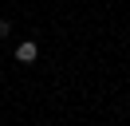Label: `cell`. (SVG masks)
<instances>
[{
  "label": "cell",
  "instance_id": "1",
  "mask_svg": "<svg viewBox=\"0 0 130 126\" xmlns=\"http://www.w3.org/2000/svg\"><path fill=\"white\" fill-rule=\"evenodd\" d=\"M16 59L20 63H36L40 59V43H36V39H24V43L16 47Z\"/></svg>",
  "mask_w": 130,
  "mask_h": 126
},
{
  "label": "cell",
  "instance_id": "2",
  "mask_svg": "<svg viewBox=\"0 0 130 126\" xmlns=\"http://www.w3.org/2000/svg\"><path fill=\"white\" fill-rule=\"evenodd\" d=\"M8 36H12V24H8V20H0V39H8Z\"/></svg>",
  "mask_w": 130,
  "mask_h": 126
}]
</instances>
